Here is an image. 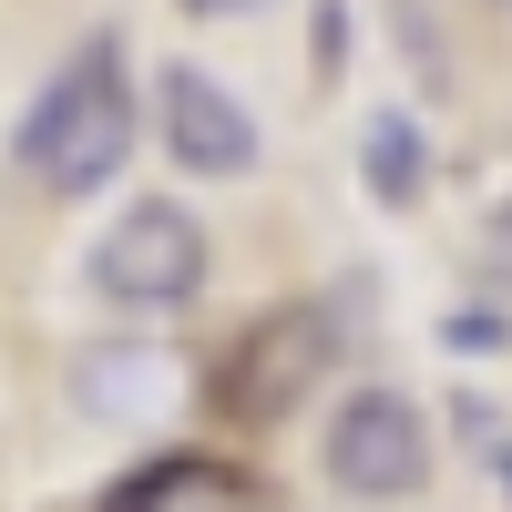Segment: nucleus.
I'll return each mask as SVG.
<instances>
[{
    "label": "nucleus",
    "mask_w": 512,
    "mask_h": 512,
    "mask_svg": "<svg viewBox=\"0 0 512 512\" xmlns=\"http://www.w3.org/2000/svg\"><path fill=\"white\" fill-rule=\"evenodd\" d=\"M144 144V103H134V62H123V31H82L72 52L52 62V82L31 93L21 134H11V164L41 185V195H103Z\"/></svg>",
    "instance_id": "obj_1"
},
{
    "label": "nucleus",
    "mask_w": 512,
    "mask_h": 512,
    "mask_svg": "<svg viewBox=\"0 0 512 512\" xmlns=\"http://www.w3.org/2000/svg\"><path fill=\"white\" fill-rule=\"evenodd\" d=\"M338 359H349V308L338 297H277L226 338L205 400H216L226 431H277V420L308 410V390H328Z\"/></svg>",
    "instance_id": "obj_2"
},
{
    "label": "nucleus",
    "mask_w": 512,
    "mask_h": 512,
    "mask_svg": "<svg viewBox=\"0 0 512 512\" xmlns=\"http://www.w3.org/2000/svg\"><path fill=\"white\" fill-rule=\"evenodd\" d=\"M82 277H93V297H103V308H123V318H175V308H195V297H205L216 246H205V226H195L185 195H134V205L93 236Z\"/></svg>",
    "instance_id": "obj_3"
},
{
    "label": "nucleus",
    "mask_w": 512,
    "mask_h": 512,
    "mask_svg": "<svg viewBox=\"0 0 512 512\" xmlns=\"http://www.w3.org/2000/svg\"><path fill=\"white\" fill-rule=\"evenodd\" d=\"M318 472L338 502H420L441 472V441H431V410H420L410 390H349L328 410V431H318Z\"/></svg>",
    "instance_id": "obj_4"
},
{
    "label": "nucleus",
    "mask_w": 512,
    "mask_h": 512,
    "mask_svg": "<svg viewBox=\"0 0 512 512\" xmlns=\"http://www.w3.org/2000/svg\"><path fill=\"white\" fill-rule=\"evenodd\" d=\"M154 134H164V154H175L185 175H205V185H236V175L267 164L256 113H246L205 62H164V72H154Z\"/></svg>",
    "instance_id": "obj_5"
},
{
    "label": "nucleus",
    "mask_w": 512,
    "mask_h": 512,
    "mask_svg": "<svg viewBox=\"0 0 512 512\" xmlns=\"http://www.w3.org/2000/svg\"><path fill=\"white\" fill-rule=\"evenodd\" d=\"M93 512H277L267 482L226 451H144Z\"/></svg>",
    "instance_id": "obj_6"
},
{
    "label": "nucleus",
    "mask_w": 512,
    "mask_h": 512,
    "mask_svg": "<svg viewBox=\"0 0 512 512\" xmlns=\"http://www.w3.org/2000/svg\"><path fill=\"white\" fill-rule=\"evenodd\" d=\"M72 400L93 420H154L175 400V359L144 349V338H113V349H82L72 359Z\"/></svg>",
    "instance_id": "obj_7"
},
{
    "label": "nucleus",
    "mask_w": 512,
    "mask_h": 512,
    "mask_svg": "<svg viewBox=\"0 0 512 512\" xmlns=\"http://www.w3.org/2000/svg\"><path fill=\"white\" fill-rule=\"evenodd\" d=\"M359 185H369V205H390V216H410V205L431 195V134H420V113L379 103L359 123Z\"/></svg>",
    "instance_id": "obj_8"
},
{
    "label": "nucleus",
    "mask_w": 512,
    "mask_h": 512,
    "mask_svg": "<svg viewBox=\"0 0 512 512\" xmlns=\"http://www.w3.org/2000/svg\"><path fill=\"white\" fill-rule=\"evenodd\" d=\"M441 349L492 359V349H512V318H502V308H451V318H441Z\"/></svg>",
    "instance_id": "obj_9"
},
{
    "label": "nucleus",
    "mask_w": 512,
    "mask_h": 512,
    "mask_svg": "<svg viewBox=\"0 0 512 512\" xmlns=\"http://www.w3.org/2000/svg\"><path fill=\"white\" fill-rule=\"evenodd\" d=\"M482 277H492V287L512 297V195H502L492 216H482Z\"/></svg>",
    "instance_id": "obj_10"
},
{
    "label": "nucleus",
    "mask_w": 512,
    "mask_h": 512,
    "mask_svg": "<svg viewBox=\"0 0 512 512\" xmlns=\"http://www.w3.org/2000/svg\"><path fill=\"white\" fill-rule=\"evenodd\" d=\"M461 431H472V441L492 451V472H502V492H512V431H502L492 410H472V400H461Z\"/></svg>",
    "instance_id": "obj_11"
},
{
    "label": "nucleus",
    "mask_w": 512,
    "mask_h": 512,
    "mask_svg": "<svg viewBox=\"0 0 512 512\" xmlns=\"http://www.w3.org/2000/svg\"><path fill=\"white\" fill-rule=\"evenodd\" d=\"M185 11H226V0H185Z\"/></svg>",
    "instance_id": "obj_12"
}]
</instances>
